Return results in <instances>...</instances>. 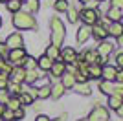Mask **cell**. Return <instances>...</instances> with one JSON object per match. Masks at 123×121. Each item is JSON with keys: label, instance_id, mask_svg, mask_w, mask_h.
Wrapping results in <instances>:
<instances>
[{"label": "cell", "instance_id": "9a60e30c", "mask_svg": "<svg viewBox=\"0 0 123 121\" xmlns=\"http://www.w3.org/2000/svg\"><path fill=\"white\" fill-rule=\"evenodd\" d=\"M123 17V11L119 9V7H108L107 9V20H110V22H119Z\"/></svg>", "mask_w": 123, "mask_h": 121}, {"label": "cell", "instance_id": "ba28073f", "mask_svg": "<svg viewBox=\"0 0 123 121\" xmlns=\"http://www.w3.org/2000/svg\"><path fill=\"white\" fill-rule=\"evenodd\" d=\"M96 51H98V55L101 57V62H103V60H107L108 55L114 51V44L112 42H107V40H101V44L96 48Z\"/></svg>", "mask_w": 123, "mask_h": 121}, {"label": "cell", "instance_id": "52a82bcc", "mask_svg": "<svg viewBox=\"0 0 123 121\" xmlns=\"http://www.w3.org/2000/svg\"><path fill=\"white\" fill-rule=\"evenodd\" d=\"M6 46H7V50L22 48V46H24V39H22V35L18 33V31H15V33H11V35L6 39Z\"/></svg>", "mask_w": 123, "mask_h": 121}, {"label": "cell", "instance_id": "7402d4cb", "mask_svg": "<svg viewBox=\"0 0 123 121\" xmlns=\"http://www.w3.org/2000/svg\"><path fill=\"white\" fill-rule=\"evenodd\" d=\"M86 72H88V77H92V79H101V64H88Z\"/></svg>", "mask_w": 123, "mask_h": 121}, {"label": "cell", "instance_id": "2e32d148", "mask_svg": "<svg viewBox=\"0 0 123 121\" xmlns=\"http://www.w3.org/2000/svg\"><path fill=\"white\" fill-rule=\"evenodd\" d=\"M107 33L112 37H121L123 35V24L121 22H110L107 28Z\"/></svg>", "mask_w": 123, "mask_h": 121}, {"label": "cell", "instance_id": "f35d334b", "mask_svg": "<svg viewBox=\"0 0 123 121\" xmlns=\"http://www.w3.org/2000/svg\"><path fill=\"white\" fill-rule=\"evenodd\" d=\"M112 94H114V96L123 97V85H116V86H114V90H112Z\"/></svg>", "mask_w": 123, "mask_h": 121}, {"label": "cell", "instance_id": "7dc6e473", "mask_svg": "<svg viewBox=\"0 0 123 121\" xmlns=\"http://www.w3.org/2000/svg\"><path fill=\"white\" fill-rule=\"evenodd\" d=\"M116 112H118V116L121 117V116H123V106H119V108H116Z\"/></svg>", "mask_w": 123, "mask_h": 121}, {"label": "cell", "instance_id": "6da1fadb", "mask_svg": "<svg viewBox=\"0 0 123 121\" xmlns=\"http://www.w3.org/2000/svg\"><path fill=\"white\" fill-rule=\"evenodd\" d=\"M50 35H51V44L61 48V44L64 42V37H66V28L59 17H53L50 20Z\"/></svg>", "mask_w": 123, "mask_h": 121}, {"label": "cell", "instance_id": "d6986e66", "mask_svg": "<svg viewBox=\"0 0 123 121\" xmlns=\"http://www.w3.org/2000/svg\"><path fill=\"white\" fill-rule=\"evenodd\" d=\"M6 92L9 94V96H20L22 92V85H18V83H13V81H9L7 83V86H6Z\"/></svg>", "mask_w": 123, "mask_h": 121}, {"label": "cell", "instance_id": "f5cc1de1", "mask_svg": "<svg viewBox=\"0 0 123 121\" xmlns=\"http://www.w3.org/2000/svg\"><path fill=\"white\" fill-rule=\"evenodd\" d=\"M0 2H4V4H6V2H7V0H0Z\"/></svg>", "mask_w": 123, "mask_h": 121}, {"label": "cell", "instance_id": "83f0119b", "mask_svg": "<svg viewBox=\"0 0 123 121\" xmlns=\"http://www.w3.org/2000/svg\"><path fill=\"white\" fill-rule=\"evenodd\" d=\"M74 86L77 88V92H79L81 96H90V94H92V90H90L88 83H75Z\"/></svg>", "mask_w": 123, "mask_h": 121}, {"label": "cell", "instance_id": "d4e9b609", "mask_svg": "<svg viewBox=\"0 0 123 121\" xmlns=\"http://www.w3.org/2000/svg\"><path fill=\"white\" fill-rule=\"evenodd\" d=\"M39 77H41V75H39V72H37V70H26L24 83H28V85H35Z\"/></svg>", "mask_w": 123, "mask_h": 121}, {"label": "cell", "instance_id": "f6af8a7d", "mask_svg": "<svg viewBox=\"0 0 123 121\" xmlns=\"http://www.w3.org/2000/svg\"><path fill=\"white\" fill-rule=\"evenodd\" d=\"M35 121H51V119H50L48 116H42V114H41V116H37V117H35Z\"/></svg>", "mask_w": 123, "mask_h": 121}, {"label": "cell", "instance_id": "ac0fdd59", "mask_svg": "<svg viewBox=\"0 0 123 121\" xmlns=\"http://www.w3.org/2000/svg\"><path fill=\"white\" fill-rule=\"evenodd\" d=\"M61 85L64 86V88H74V85H75V77H74V73L64 72V73L61 75Z\"/></svg>", "mask_w": 123, "mask_h": 121}, {"label": "cell", "instance_id": "5b68a950", "mask_svg": "<svg viewBox=\"0 0 123 121\" xmlns=\"http://www.w3.org/2000/svg\"><path fill=\"white\" fill-rule=\"evenodd\" d=\"M88 121H101V119H110V114H108V108L103 105H98L86 117Z\"/></svg>", "mask_w": 123, "mask_h": 121}, {"label": "cell", "instance_id": "91938a15", "mask_svg": "<svg viewBox=\"0 0 123 121\" xmlns=\"http://www.w3.org/2000/svg\"><path fill=\"white\" fill-rule=\"evenodd\" d=\"M2 121H4V119H2Z\"/></svg>", "mask_w": 123, "mask_h": 121}, {"label": "cell", "instance_id": "ee69618b", "mask_svg": "<svg viewBox=\"0 0 123 121\" xmlns=\"http://www.w3.org/2000/svg\"><path fill=\"white\" fill-rule=\"evenodd\" d=\"M110 4H112V7H119V9H121L123 0H110Z\"/></svg>", "mask_w": 123, "mask_h": 121}, {"label": "cell", "instance_id": "1f68e13d", "mask_svg": "<svg viewBox=\"0 0 123 121\" xmlns=\"http://www.w3.org/2000/svg\"><path fill=\"white\" fill-rule=\"evenodd\" d=\"M53 7H55V11H59V13H64V11L70 7V4H68V0H55Z\"/></svg>", "mask_w": 123, "mask_h": 121}, {"label": "cell", "instance_id": "30bf717a", "mask_svg": "<svg viewBox=\"0 0 123 121\" xmlns=\"http://www.w3.org/2000/svg\"><path fill=\"white\" fill-rule=\"evenodd\" d=\"M81 60H83V62H86V64H101V57L98 55V51H96V50H86L81 55Z\"/></svg>", "mask_w": 123, "mask_h": 121}, {"label": "cell", "instance_id": "f1b7e54d", "mask_svg": "<svg viewBox=\"0 0 123 121\" xmlns=\"http://www.w3.org/2000/svg\"><path fill=\"white\" fill-rule=\"evenodd\" d=\"M59 50H61V48H57V46H48V50H46V53H44V55L46 57H50L51 60H57L59 59Z\"/></svg>", "mask_w": 123, "mask_h": 121}, {"label": "cell", "instance_id": "5bb4252c", "mask_svg": "<svg viewBox=\"0 0 123 121\" xmlns=\"http://www.w3.org/2000/svg\"><path fill=\"white\" fill-rule=\"evenodd\" d=\"M116 72H118V68L116 66H101V77L105 81H110V83H114V77H116Z\"/></svg>", "mask_w": 123, "mask_h": 121}, {"label": "cell", "instance_id": "4dcf8cb0", "mask_svg": "<svg viewBox=\"0 0 123 121\" xmlns=\"http://www.w3.org/2000/svg\"><path fill=\"white\" fill-rule=\"evenodd\" d=\"M18 106H20L18 96H13V97H9V99L6 101V108H9V110H15V108H18Z\"/></svg>", "mask_w": 123, "mask_h": 121}, {"label": "cell", "instance_id": "b9f144b4", "mask_svg": "<svg viewBox=\"0 0 123 121\" xmlns=\"http://www.w3.org/2000/svg\"><path fill=\"white\" fill-rule=\"evenodd\" d=\"M98 6H99L98 0H88V2H86V7H88V9H96Z\"/></svg>", "mask_w": 123, "mask_h": 121}, {"label": "cell", "instance_id": "9c48e42d", "mask_svg": "<svg viewBox=\"0 0 123 121\" xmlns=\"http://www.w3.org/2000/svg\"><path fill=\"white\" fill-rule=\"evenodd\" d=\"M7 77H9V81H13V83L22 85V83H24V77H26V70L22 68V66H13Z\"/></svg>", "mask_w": 123, "mask_h": 121}, {"label": "cell", "instance_id": "c3c4849f", "mask_svg": "<svg viewBox=\"0 0 123 121\" xmlns=\"http://www.w3.org/2000/svg\"><path fill=\"white\" fill-rule=\"evenodd\" d=\"M6 110V105H2V103H0V116H2V112Z\"/></svg>", "mask_w": 123, "mask_h": 121}, {"label": "cell", "instance_id": "bcb514c9", "mask_svg": "<svg viewBox=\"0 0 123 121\" xmlns=\"http://www.w3.org/2000/svg\"><path fill=\"white\" fill-rule=\"evenodd\" d=\"M116 42H118V46H123V35L121 37H116Z\"/></svg>", "mask_w": 123, "mask_h": 121}, {"label": "cell", "instance_id": "4316f807", "mask_svg": "<svg viewBox=\"0 0 123 121\" xmlns=\"http://www.w3.org/2000/svg\"><path fill=\"white\" fill-rule=\"evenodd\" d=\"M6 7H7V11H11V13H17V11L22 9V2H18V0H7V2H6Z\"/></svg>", "mask_w": 123, "mask_h": 121}, {"label": "cell", "instance_id": "8d00e7d4", "mask_svg": "<svg viewBox=\"0 0 123 121\" xmlns=\"http://www.w3.org/2000/svg\"><path fill=\"white\" fill-rule=\"evenodd\" d=\"M7 83H9L7 73H0V90H2V88H6V86H7Z\"/></svg>", "mask_w": 123, "mask_h": 121}, {"label": "cell", "instance_id": "db71d44e", "mask_svg": "<svg viewBox=\"0 0 123 121\" xmlns=\"http://www.w3.org/2000/svg\"><path fill=\"white\" fill-rule=\"evenodd\" d=\"M101 121H110V119H101Z\"/></svg>", "mask_w": 123, "mask_h": 121}, {"label": "cell", "instance_id": "484cf974", "mask_svg": "<svg viewBox=\"0 0 123 121\" xmlns=\"http://www.w3.org/2000/svg\"><path fill=\"white\" fill-rule=\"evenodd\" d=\"M99 90H101V94H105V96H110V94H112V90H114V83L103 79L101 83H99Z\"/></svg>", "mask_w": 123, "mask_h": 121}, {"label": "cell", "instance_id": "836d02e7", "mask_svg": "<svg viewBox=\"0 0 123 121\" xmlns=\"http://www.w3.org/2000/svg\"><path fill=\"white\" fill-rule=\"evenodd\" d=\"M18 101H20V106H22V105H31V103H33L31 96H28L26 92H22L20 96H18Z\"/></svg>", "mask_w": 123, "mask_h": 121}, {"label": "cell", "instance_id": "8992f818", "mask_svg": "<svg viewBox=\"0 0 123 121\" xmlns=\"http://www.w3.org/2000/svg\"><path fill=\"white\" fill-rule=\"evenodd\" d=\"M77 59H79L77 51L74 48H70V46H66L64 50H59V60H62L64 64H74Z\"/></svg>", "mask_w": 123, "mask_h": 121}, {"label": "cell", "instance_id": "680465c9", "mask_svg": "<svg viewBox=\"0 0 123 121\" xmlns=\"http://www.w3.org/2000/svg\"><path fill=\"white\" fill-rule=\"evenodd\" d=\"M0 60H2V57H0Z\"/></svg>", "mask_w": 123, "mask_h": 121}, {"label": "cell", "instance_id": "d6a6232c", "mask_svg": "<svg viewBox=\"0 0 123 121\" xmlns=\"http://www.w3.org/2000/svg\"><path fill=\"white\" fill-rule=\"evenodd\" d=\"M48 97H50V86L37 88V99H48Z\"/></svg>", "mask_w": 123, "mask_h": 121}, {"label": "cell", "instance_id": "9f6ffc18", "mask_svg": "<svg viewBox=\"0 0 123 121\" xmlns=\"http://www.w3.org/2000/svg\"><path fill=\"white\" fill-rule=\"evenodd\" d=\"M98 2H105V0H98Z\"/></svg>", "mask_w": 123, "mask_h": 121}, {"label": "cell", "instance_id": "ab89813d", "mask_svg": "<svg viewBox=\"0 0 123 121\" xmlns=\"http://www.w3.org/2000/svg\"><path fill=\"white\" fill-rule=\"evenodd\" d=\"M7 46H6V42H0V57H6L7 55Z\"/></svg>", "mask_w": 123, "mask_h": 121}, {"label": "cell", "instance_id": "8fae6325", "mask_svg": "<svg viewBox=\"0 0 123 121\" xmlns=\"http://www.w3.org/2000/svg\"><path fill=\"white\" fill-rule=\"evenodd\" d=\"M90 31H92V28L90 26H81L79 30H77V35H75V40L79 42V44H85L88 39H90Z\"/></svg>", "mask_w": 123, "mask_h": 121}, {"label": "cell", "instance_id": "cb8c5ba5", "mask_svg": "<svg viewBox=\"0 0 123 121\" xmlns=\"http://www.w3.org/2000/svg\"><path fill=\"white\" fill-rule=\"evenodd\" d=\"M24 9H26V13L33 15V13L39 11V2L37 0H24Z\"/></svg>", "mask_w": 123, "mask_h": 121}, {"label": "cell", "instance_id": "e575fe53", "mask_svg": "<svg viewBox=\"0 0 123 121\" xmlns=\"http://www.w3.org/2000/svg\"><path fill=\"white\" fill-rule=\"evenodd\" d=\"M26 116V112H24V108H22V106H18V108H15V110H13V119H22V117Z\"/></svg>", "mask_w": 123, "mask_h": 121}, {"label": "cell", "instance_id": "ffe728a7", "mask_svg": "<svg viewBox=\"0 0 123 121\" xmlns=\"http://www.w3.org/2000/svg\"><path fill=\"white\" fill-rule=\"evenodd\" d=\"M20 66L24 68V70H37V59L31 55H26L24 59H22Z\"/></svg>", "mask_w": 123, "mask_h": 121}, {"label": "cell", "instance_id": "d590c367", "mask_svg": "<svg viewBox=\"0 0 123 121\" xmlns=\"http://www.w3.org/2000/svg\"><path fill=\"white\" fill-rule=\"evenodd\" d=\"M0 117H2L4 121H15V119H13V110H9V108H6Z\"/></svg>", "mask_w": 123, "mask_h": 121}, {"label": "cell", "instance_id": "f546056e", "mask_svg": "<svg viewBox=\"0 0 123 121\" xmlns=\"http://www.w3.org/2000/svg\"><path fill=\"white\" fill-rule=\"evenodd\" d=\"M64 13L68 15V20H70L72 24H75L77 20H79V11H77L75 7H68V9L64 11Z\"/></svg>", "mask_w": 123, "mask_h": 121}, {"label": "cell", "instance_id": "4fadbf2b", "mask_svg": "<svg viewBox=\"0 0 123 121\" xmlns=\"http://www.w3.org/2000/svg\"><path fill=\"white\" fill-rule=\"evenodd\" d=\"M92 28V31H90V35L94 37V39H98V40H105L108 37V33H107V30L103 28L101 24H94V26H90Z\"/></svg>", "mask_w": 123, "mask_h": 121}, {"label": "cell", "instance_id": "e0dca14e", "mask_svg": "<svg viewBox=\"0 0 123 121\" xmlns=\"http://www.w3.org/2000/svg\"><path fill=\"white\" fill-rule=\"evenodd\" d=\"M51 62H53V60H51L50 57L42 55V57H39V59H37V68H39V70H42V72H50Z\"/></svg>", "mask_w": 123, "mask_h": 121}, {"label": "cell", "instance_id": "3957f363", "mask_svg": "<svg viewBox=\"0 0 123 121\" xmlns=\"http://www.w3.org/2000/svg\"><path fill=\"white\" fill-rule=\"evenodd\" d=\"M79 18L83 20L85 26H94V24H98V20H99V13L96 9L85 7V9H81V13H79Z\"/></svg>", "mask_w": 123, "mask_h": 121}, {"label": "cell", "instance_id": "74e56055", "mask_svg": "<svg viewBox=\"0 0 123 121\" xmlns=\"http://www.w3.org/2000/svg\"><path fill=\"white\" fill-rule=\"evenodd\" d=\"M7 99H9V94L6 92V88H2V90H0V103L6 105V101H7Z\"/></svg>", "mask_w": 123, "mask_h": 121}, {"label": "cell", "instance_id": "60d3db41", "mask_svg": "<svg viewBox=\"0 0 123 121\" xmlns=\"http://www.w3.org/2000/svg\"><path fill=\"white\" fill-rule=\"evenodd\" d=\"M26 94H28V96H31V99L35 101L37 99V88H28V90H24Z\"/></svg>", "mask_w": 123, "mask_h": 121}, {"label": "cell", "instance_id": "44dd1931", "mask_svg": "<svg viewBox=\"0 0 123 121\" xmlns=\"http://www.w3.org/2000/svg\"><path fill=\"white\" fill-rule=\"evenodd\" d=\"M64 90H66V88H64L61 83H57V85L50 86V97H53V99H59V97H62Z\"/></svg>", "mask_w": 123, "mask_h": 121}, {"label": "cell", "instance_id": "277c9868", "mask_svg": "<svg viewBox=\"0 0 123 121\" xmlns=\"http://www.w3.org/2000/svg\"><path fill=\"white\" fill-rule=\"evenodd\" d=\"M26 55H28V53H26L24 46H22V48H15V50H9V51H7V60H9L11 66H20L22 59H24Z\"/></svg>", "mask_w": 123, "mask_h": 121}, {"label": "cell", "instance_id": "f907efd6", "mask_svg": "<svg viewBox=\"0 0 123 121\" xmlns=\"http://www.w3.org/2000/svg\"><path fill=\"white\" fill-rule=\"evenodd\" d=\"M0 28H2V17H0Z\"/></svg>", "mask_w": 123, "mask_h": 121}, {"label": "cell", "instance_id": "7a4b0ae2", "mask_svg": "<svg viewBox=\"0 0 123 121\" xmlns=\"http://www.w3.org/2000/svg\"><path fill=\"white\" fill-rule=\"evenodd\" d=\"M13 26L17 30H37V20L26 11H17L13 13Z\"/></svg>", "mask_w": 123, "mask_h": 121}, {"label": "cell", "instance_id": "7bdbcfd3", "mask_svg": "<svg viewBox=\"0 0 123 121\" xmlns=\"http://www.w3.org/2000/svg\"><path fill=\"white\" fill-rule=\"evenodd\" d=\"M116 62H118V66H119V68L123 66V53H121V51H119L118 55H116Z\"/></svg>", "mask_w": 123, "mask_h": 121}, {"label": "cell", "instance_id": "6f0895ef", "mask_svg": "<svg viewBox=\"0 0 123 121\" xmlns=\"http://www.w3.org/2000/svg\"><path fill=\"white\" fill-rule=\"evenodd\" d=\"M18 2H24V0H18Z\"/></svg>", "mask_w": 123, "mask_h": 121}, {"label": "cell", "instance_id": "603a6c76", "mask_svg": "<svg viewBox=\"0 0 123 121\" xmlns=\"http://www.w3.org/2000/svg\"><path fill=\"white\" fill-rule=\"evenodd\" d=\"M121 105H123V97L114 96V94H110V96H108V108L116 110V108H119Z\"/></svg>", "mask_w": 123, "mask_h": 121}, {"label": "cell", "instance_id": "816d5d0a", "mask_svg": "<svg viewBox=\"0 0 123 121\" xmlns=\"http://www.w3.org/2000/svg\"><path fill=\"white\" fill-rule=\"evenodd\" d=\"M77 121H88V119H77Z\"/></svg>", "mask_w": 123, "mask_h": 121}, {"label": "cell", "instance_id": "11a10c76", "mask_svg": "<svg viewBox=\"0 0 123 121\" xmlns=\"http://www.w3.org/2000/svg\"><path fill=\"white\" fill-rule=\"evenodd\" d=\"M81 2H88V0H81Z\"/></svg>", "mask_w": 123, "mask_h": 121}, {"label": "cell", "instance_id": "681fc988", "mask_svg": "<svg viewBox=\"0 0 123 121\" xmlns=\"http://www.w3.org/2000/svg\"><path fill=\"white\" fill-rule=\"evenodd\" d=\"M53 121H66L64 117H57V119H53Z\"/></svg>", "mask_w": 123, "mask_h": 121}, {"label": "cell", "instance_id": "7c38bea8", "mask_svg": "<svg viewBox=\"0 0 123 121\" xmlns=\"http://www.w3.org/2000/svg\"><path fill=\"white\" fill-rule=\"evenodd\" d=\"M64 72H66V64H64L62 60L57 59V60H53V62H51V68H50V73H51V75L61 77Z\"/></svg>", "mask_w": 123, "mask_h": 121}]
</instances>
